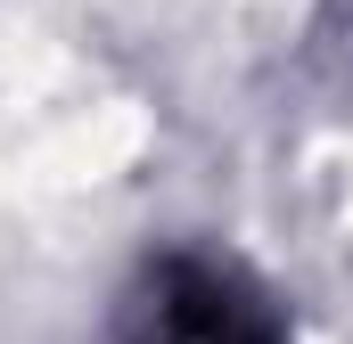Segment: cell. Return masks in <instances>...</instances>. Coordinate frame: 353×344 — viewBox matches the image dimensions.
<instances>
[{
	"mask_svg": "<svg viewBox=\"0 0 353 344\" xmlns=\"http://www.w3.org/2000/svg\"><path fill=\"white\" fill-rule=\"evenodd\" d=\"M107 344H296L288 303L239 255L157 246L115 295Z\"/></svg>",
	"mask_w": 353,
	"mask_h": 344,
	"instance_id": "obj_1",
	"label": "cell"
}]
</instances>
